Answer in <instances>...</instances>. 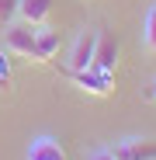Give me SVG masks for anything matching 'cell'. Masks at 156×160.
Returning <instances> with one entry per match:
<instances>
[{
    "label": "cell",
    "instance_id": "3",
    "mask_svg": "<svg viewBox=\"0 0 156 160\" xmlns=\"http://www.w3.org/2000/svg\"><path fill=\"white\" fill-rule=\"evenodd\" d=\"M118 52H121V45H118V38H115L111 32H97V49H94V63H90V66H97V70H104V73H115Z\"/></svg>",
    "mask_w": 156,
    "mask_h": 160
},
{
    "label": "cell",
    "instance_id": "13",
    "mask_svg": "<svg viewBox=\"0 0 156 160\" xmlns=\"http://www.w3.org/2000/svg\"><path fill=\"white\" fill-rule=\"evenodd\" d=\"M153 98H156V80H153Z\"/></svg>",
    "mask_w": 156,
    "mask_h": 160
},
{
    "label": "cell",
    "instance_id": "1",
    "mask_svg": "<svg viewBox=\"0 0 156 160\" xmlns=\"http://www.w3.org/2000/svg\"><path fill=\"white\" fill-rule=\"evenodd\" d=\"M66 77H69L80 91L97 94V98H108L111 87H115V84H111L115 73H104V70H97V66H87V70H66Z\"/></svg>",
    "mask_w": 156,
    "mask_h": 160
},
{
    "label": "cell",
    "instance_id": "9",
    "mask_svg": "<svg viewBox=\"0 0 156 160\" xmlns=\"http://www.w3.org/2000/svg\"><path fill=\"white\" fill-rule=\"evenodd\" d=\"M142 45L149 52H156V4H149L146 21H142Z\"/></svg>",
    "mask_w": 156,
    "mask_h": 160
},
{
    "label": "cell",
    "instance_id": "2",
    "mask_svg": "<svg viewBox=\"0 0 156 160\" xmlns=\"http://www.w3.org/2000/svg\"><path fill=\"white\" fill-rule=\"evenodd\" d=\"M4 49L14 56H31L35 52V24H7L4 32Z\"/></svg>",
    "mask_w": 156,
    "mask_h": 160
},
{
    "label": "cell",
    "instance_id": "5",
    "mask_svg": "<svg viewBox=\"0 0 156 160\" xmlns=\"http://www.w3.org/2000/svg\"><path fill=\"white\" fill-rule=\"evenodd\" d=\"M94 49H97V32H80L69 49V70H87L94 63Z\"/></svg>",
    "mask_w": 156,
    "mask_h": 160
},
{
    "label": "cell",
    "instance_id": "7",
    "mask_svg": "<svg viewBox=\"0 0 156 160\" xmlns=\"http://www.w3.org/2000/svg\"><path fill=\"white\" fill-rule=\"evenodd\" d=\"M56 52H59V32L56 28H38L35 32V52H31V59L49 63V59H56Z\"/></svg>",
    "mask_w": 156,
    "mask_h": 160
},
{
    "label": "cell",
    "instance_id": "4",
    "mask_svg": "<svg viewBox=\"0 0 156 160\" xmlns=\"http://www.w3.org/2000/svg\"><path fill=\"white\" fill-rule=\"evenodd\" d=\"M118 160H156V143L153 139H142V136H128L121 143L111 146Z\"/></svg>",
    "mask_w": 156,
    "mask_h": 160
},
{
    "label": "cell",
    "instance_id": "12",
    "mask_svg": "<svg viewBox=\"0 0 156 160\" xmlns=\"http://www.w3.org/2000/svg\"><path fill=\"white\" fill-rule=\"evenodd\" d=\"M87 160H118V157H115V150H111V146H97Z\"/></svg>",
    "mask_w": 156,
    "mask_h": 160
},
{
    "label": "cell",
    "instance_id": "8",
    "mask_svg": "<svg viewBox=\"0 0 156 160\" xmlns=\"http://www.w3.org/2000/svg\"><path fill=\"white\" fill-rule=\"evenodd\" d=\"M52 14V0H21L17 4V18L28 24H42Z\"/></svg>",
    "mask_w": 156,
    "mask_h": 160
},
{
    "label": "cell",
    "instance_id": "6",
    "mask_svg": "<svg viewBox=\"0 0 156 160\" xmlns=\"http://www.w3.org/2000/svg\"><path fill=\"white\" fill-rule=\"evenodd\" d=\"M28 160H66V150L56 136H38L28 143Z\"/></svg>",
    "mask_w": 156,
    "mask_h": 160
},
{
    "label": "cell",
    "instance_id": "11",
    "mask_svg": "<svg viewBox=\"0 0 156 160\" xmlns=\"http://www.w3.org/2000/svg\"><path fill=\"white\" fill-rule=\"evenodd\" d=\"M0 84H11V59H7V49H0Z\"/></svg>",
    "mask_w": 156,
    "mask_h": 160
},
{
    "label": "cell",
    "instance_id": "10",
    "mask_svg": "<svg viewBox=\"0 0 156 160\" xmlns=\"http://www.w3.org/2000/svg\"><path fill=\"white\" fill-rule=\"evenodd\" d=\"M17 4L21 0H0V24H11L17 18Z\"/></svg>",
    "mask_w": 156,
    "mask_h": 160
}]
</instances>
